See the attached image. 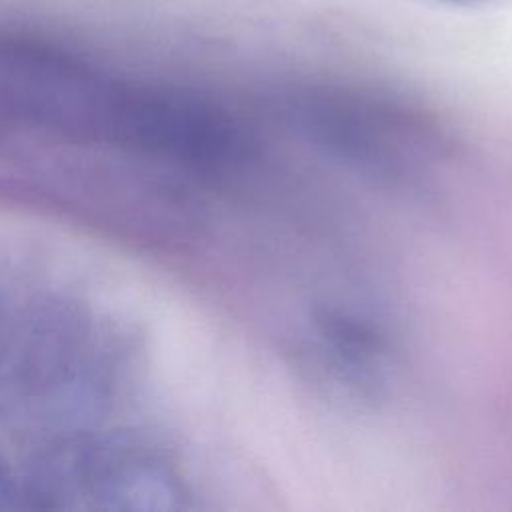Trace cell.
I'll return each mask as SVG.
<instances>
[{"instance_id": "1", "label": "cell", "mask_w": 512, "mask_h": 512, "mask_svg": "<svg viewBox=\"0 0 512 512\" xmlns=\"http://www.w3.org/2000/svg\"><path fill=\"white\" fill-rule=\"evenodd\" d=\"M288 116L328 158L392 188L424 186L448 156V140L432 120L380 96L306 92L290 102Z\"/></svg>"}, {"instance_id": "2", "label": "cell", "mask_w": 512, "mask_h": 512, "mask_svg": "<svg viewBox=\"0 0 512 512\" xmlns=\"http://www.w3.org/2000/svg\"><path fill=\"white\" fill-rule=\"evenodd\" d=\"M314 364L344 394L380 398L394 368L392 344L372 320L346 310H322L312 322Z\"/></svg>"}, {"instance_id": "3", "label": "cell", "mask_w": 512, "mask_h": 512, "mask_svg": "<svg viewBox=\"0 0 512 512\" xmlns=\"http://www.w3.org/2000/svg\"><path fill=\"white\" fill-rule=\"evenodd\" d=\"M16 496H18L16 486H14L8 470L0 462V510L12 508L16 504Z\"/></svg>"}, {"instance_id": "4", "label": "cell", "mask_w": 512, "mask_h": 512, "mask_svg": "<svg viewBox=\"0 0 512 512\" xmlns=\"http://www.w3.org/2000/svg\"><path fill=\"white\" fill-rule=\"evenodd\" d=\"M436 2L450 4V6H474V4H480L484 0H436Z\"/></svg>"}]
</instances>
